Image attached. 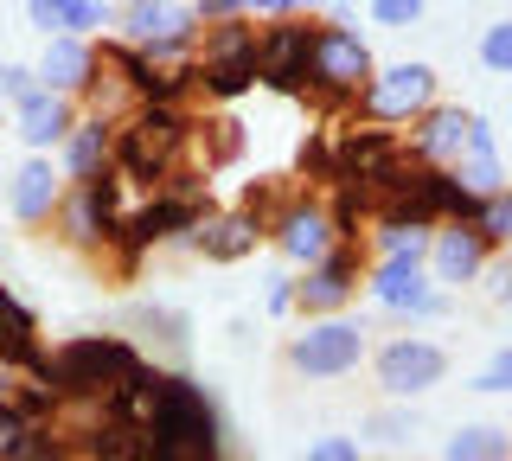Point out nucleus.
<instances>
[{
    "label": "nucleus",
    "mask_w": 512,
    "mask_h": 461,
    "mask_svg": "<svg viewBox=\"0 0 512 461\" xmlns=\"http://www.w3.org/2000/svg\"><path fill=\"white\" fill-rule=\"evenodd\" d=\"M186 135H192V122H186L180 103H135L116 122V173H122V186H141V193L167 186V173L186 161Z\"/></svg>",
    "instance_id": "f257e3e1"
},
{
    "label": "nucleus",
    "mask_w": 512,
    "mask_h": 461,
    "mask_svg": "<svg viewBox=\"0 0 512 461\" xmlns=\"http://www.w3.org/2000/svg\"><path fill=\"white\" fill-rule=\"evenodd\" d=\"M365 77H372V52H365V39L352 33V26H340V20L314 26L308 65H301V90H314L327 109H340V103H359Z\"/></svg>",
    "instance_id": "f03ea898"
},
{
    "label": "nucleus",
    "mask_w": 512,
    "mask_h": 461,
    "mask_svg": "<svg viewBox=\"0 0 512 461\" xmlns=\"http://www.w3.org/2000/svg\"><path fill=\"white\" fill-rule=\"evenodd\" d=\"M141 365V353L122 333H77L52 353V385L58 397H109L128 372Z\"/></svg>",
    "instance_id": "7ed1b4c3"
},
{
    "label": "nucleus",
    "mask_w": 512,
    "mask_h": 461,
    "mask_svg": "<svg viewBox=\"0 0 512 461\" xmlns=\"http://www.w3.org/2000/svg\"><path fill=\"white\" fill-rule=\"evenodd\" d=\"M109 26H116L122 45L148 52L154 65H167V58H192V39H199V13H192L186 0H122Z\"/></svg>",
    "instance_id": "20e7f679"
},
{
    "label": "nucleus",
    "mask_w": 512,
    "mask_h": 461,
    "mask_svg": "<svg viewBox=\"0 0 512 461\" xmlns=\"http://www.w3.org/2000/svg\"><path fill=\"white\" fill-rule=\"evenodd\" d=\"M52 225L58 237L71 250H109V237H116L122 225V173H96V180H71L64 186V199H58V212H52Z\"/></svg>",
    "instance_id": "39448f33"
},
{
    "label": "nucleus",
    "mask_w": 512,
    "mask_h": 461,
    "mask_svg": "<svg viewBox=\"0 0 512 461\" xmlns=\"http://www.w3.org/2000/svg\"><path fill=\"white\" fill-rule=\"evenodd\" d=\"M436 103V71L423 65V58H410V65H372V77H365L359 90V109L365 122H378V129H410L423 109Z\"/></svg>",
    "instance_id": "423d86ee"
},
{
    "label": "nucleus",
    "mask_w": 512,
    "mask_h": 461,
    "mask_svg": "<svg viewBox=\"0 0 512 461\" xmlns=\"http://www.w3.org/2000/svg\"><path fill=\"white\" fill-rule=\"evenodd\" d=\"M359 359H365V327L346 321V314H320V321H308L288 340V365H295L301 378H314V385L359 372Z\"/></svg>",
    "instance_id": "0eeeda50"
},
{
    "label": "nucleus",
    "mask_w": 512,
    "mask_h": 461,
    "mask_svg": "<svg viewBox=\"0 0 512 461\" xmlns=\"http://www.w3.org/2000/svg\"><path fill=\"white\" fill-rule=\"evenodd\" d=\"M372 372H378L384 397H397V404H410V397L436 391L442 378H448V353H442L436 340H423V333H397V340H384V346H378Z\"/></svg>",
    "instance_id": "6e6552de"
},
{
    "label": "nucleus",
    "mask_w": 512,
    "mask_h": 461,
    "mask_svg": "<svg viewBox=\"0 0 512 461\" xmlns=\"http://www.w3.org/2000/svg\"><path fill=\"white\" fill-rule=\"evenodd\" d=\"M359 282H365V257H359L352 237H340V244H333L320 263H308V276L295 282V308L308 314V321H320V314H346L352 295H359Z\"/></svg>",
    "instance_id": "1a4fd4ad"
},
{
    "label": "nucleus",
    "mask_w": 512,
    "mask_h": 461,
    "mask_svg": "<svg viewBox=\"0 0 512 461\" xmlns=\"http://www.w3.org/2000/svg\"><path fill=\"white\" fill-rule=\"evenodd\" d=\"M263 237L282 250V263L308 269V263H320L333 244H340V225H333V212L320 199H282L276 218L263 225Z\"/></svg>",
    "instance_id": "9d476101"
},
{
    "label": "nucleus",
    "mask_w": 512,
    "mask_h": 461,
    "mask_svg": "<svg viewBox=\"0 0 512 461\" xmlns=\"http://www.w3.org/2000/svg\"><path fill=\"white\" fill-rule=\"evenodd\" d=\"M365 289L384 314H410V321H429V314H442V282L423 269V257H378L372 276H365Z\"/></svg>",
    "instance_id": "9b49d317"
},
{
    "label": "nucleus",
    "mask_w": 512,
    "mask_h": 461,
    "mask_svg": "<svg viewBox=\"0 0 512 461\" xmlns=\"http://www.w3.org/2000/svg\"><path fill=\"white\" fill-rule=\"evenodd\" d=\"M314 26L301 13H269V26H256V84L269 90H301V65H308Z\"/></svg>",
    "instance_id": "f8f14e48"
},
{
    "label": "nucleus",
    "mask_w": 512,
    "mask_h": 461,
    "mask_svg": "<svg viewBox=\"0 0 512 461\" xmlns=\"http://www.w3.org/2000/svg\"><path fill=\"white\" fill-rule=\"evenodd\" d=\"M487 129V122L474 116V109H448V103H429L423 116L410 122V154L423 167H442V173H455V161L474 148V135Z\"/></svg>",
    "instance_id": "ddd939ff"
},
{
    "label": "nucleus",
    "mask_w": 512,
    "mask_h": 461,
    "mask_svg": "<svg viewBox=\"0 0 512 461\" xmlns=\"http://www.w3.org/2000/svg\"><path fill=\"white\" fill-rule=\"evenodd\" d=\"M493 244L480 237L468 218H448V225H429V250H423V269L448 289H461V282H474L480 269H487Z\"/></svg>",
    "instance_id": "4468645a"
},
{
    "label": "nucleus",
    "mask_w": 512,
    "mask_h": 461,
    "mask_svg": "<svg viewBox=\"0 0 512 461\" xmlns=\"http://www.w3.org/2000/svg\"><path fill=\"white\" fill-rule=\"evenodd\" d=\"M7 116H13V135H20L26 154H58V141L71 135V122H77V97H58V90L32 84Z\"/></svg>",
    "instance_id": "2eb2a0df"
},
{
    "label": "nucleus",
    "mask_w": 512,
    "mask_h": 461,
    "mask_svg": "<svg viewBox=\"0 0 512 461\" xmlns=\"http://www.w3.org/2000/svg\"><path fill=\"white\" fill-rule=\"evenodd\" d=\"M64 186L71 180L52 167V154H26V161L13 167V180H7V212L20 218V225H52Z\"/></svg>",
    "instance_id": "dca6fc26"
},
{
    "label": "nucleus",
    "mask_w": 512,
    "mask_h": 461,
    "mask_svg": "<svg viewBox=\"0 0 512 461\" xmlns=\"http://www.w3.org/2000/svg\"><path fill=\"white\" fill-rule=\"evenodd\" d=\"M58 173L64 180H96V173H116V122L109 116H77L71 135L58 141Z\"/></svg>",
    "instance_id": "f3484780"
},
{
    "label": "nucleus",
    "mask_w": 512,
    "mask_h": 461,
    "mask_svg": "<svg viewBox=\"0 0 512 461\" xmlns=\"http://www.w3.org/2000/svg\"><path fill=\"white\" fill-rule=\"evenodd\" d=\"M186 244L199 250L205 263H244L250 250L263 244V225H256L244 205H237V212H212V205H205V212H199V225L186 231Z\"/></svg>",
    "instance_id": "a211bd4d"
},
{
    "label": "nucleus",
    "mask_w": 512,
    "mask_h": 461,
    "mask_svg": "<svg viewBox=\"0 0 512 461\" xmlns=\"http://www.w3.org/2000/svg\"><path fill=\"white\" fill-rule=\"evenodd\" d=\"M32 77H39L45 90H58V97H84L90 77H96V45L84 33H52L39 52V65H32Z\"/></svg>",
    "instance_id": "6ab92c4d"
},
{
    "label": "nucleus",
    "mask_w": 512,
    "mask_h": 461,
    "mask_svg": "<svg viewBox=\"0 0 512 461\" xmlns=\"http://www.w3.org/2000/svg\"><path fill=\"white\" fill-rule=\"evenodd\" d=\"M0 365H20V372L52 385V353L39 346V321L13 301V289H0Z\"/></svg>",
    "instance_id": "aec40b11"
},
{
    "label": "nucleus",
    "mask_w": 512,
    "mask_h": 461,
    "mask_svg": "<svg viewBox=\"0 0 512 461\" xmlns=\"http://www.w3.org/2000/svg\"><path fill=\"white\" fill-rule=\"evenodd\" d=\"M192 52H199V65H212V58H250L256 52L250 13H237V20H205L199 39H192Z\"/></svg>",
    "instance_id": "412c9836"
},
{
    "label": "nucleus",
    "mask_w": 512,
    "mask_h": 461,
    "mask_svg": "<svg viewBox=\"0 0 512 461\" xmlns=\"http://www.w3.org/2000/svg\"><path fill=\"white\" fill-rule=\"evenodd\" d=\"M442 461H512V429H500V423H461L455 436H448Z\"/></svg>",
    "instance_id": "4be33fe9"
},
{
    "label": "nucleus",
    "mask_w": 512,
    "mask_h": 461,
    "mask_svg": "<svg viewBox=\"0 0 512 461\" xmlns=\"http://www.w3.org/2000/svg\"><path fill=\"white\" fill-rule=\"evenodd\" d=\"M192 65H199V58H192ZM199 90L218 97V103L250 97V90H256V52L250 58H212V65H199Z\"/></svg>",
    "instance_id": "5701e85b"
},
{
    "label": "nucleus",
    "mask_w": 512,
    "mask_h": 461,
    "mask_svg": "<svg viewBox=\"0 0 512 461\" xmlns=\"http://www.w3.org/2000/svg\"><path fill=\"white\" fill-rule=\"evenodd\" d=\"M0 461H77V442L64 436L58 423H26L20 436H13V449Z\"/></svg>",
    "instance_id": "b1692460"
},
{
    "label": "nucleus",
    "mask_w": 512,
    "mask_h": 461,
    "mask_svg": "<svg viewBox=\"0 0 512 461\" xmlns=\"http://www.w3.org/2000/svg\"><path fill=\"white\" fill-rule=\"evenodd\" d=\"M372 250H378V257H423V250H429V225H416V218H378Z\"/></svg>",
    "instance_id": "393cba45"
},
{
    "label": "nucleus",
    "mask_w": 512,
    "mask_h": 461,
    "mask_svg": "<svg viewBox=\"0 0 512 461\" xmlns=\"http://www.w3.org/2000/svg\"><path fill=\"white\" fill-rule=\"evenodd\" d=\"M468 225L487 237L493 250L512 244V186H500V193H487V199H474V212H468Z\"/></svg>",
    "instance_id": "a878e982"
},
{
    "label": "nucleus",
    "mask_w": 512,
    "mask_h": 461,
    "mask_svg": "<svg viewBox=\"0 0 512 461\" xmlns=\"http://www.w3.org/2000/svg\"><path fill=\"white\" fill-rule=\"evenodd\" d=\"M128 327H141V333H160L167 346H186V314H173V308H154V301H141V308L128 314Z\"/></svg>",
    "instance_id": "bb28decb"
},
{
    "label": "nucleus",
    "mask_w": 512,
    "mask_h": 461,
    "mask_svg": "<svg viewBox=\"0 0 512 461\" xmlns=\"http://www.w3.org/2000/svg\"><path fill=\"white\" fill-rule=\"evenodd\" d=\"M480 65L493 77H512V20H493L487 33H480Z\"/></svg>",
    "instance_id": "cd10ccee"
},
{
    "label": "nucleus",
    "mask_w": 512,
    "mask_h": 461,
    "mask_svg": "<svg viewBox=\"0 0 512 461\" xmlns=\"http://www.w3.org/2000/svg\"><path fill=\"white\" fill-rule=\"evenodd\" d=\"M416 436V410H372L365 417V442H410Z\"/></svg>",
    "instance_id": "c85d7f7f"
},
{
    "label": "nucleus",
    "mask_w": 512,
    "mask_h": 461,
    "mask_svg": "<svg viewBox=\"0 0 512 461\" xmlns=\"http://www.w3.org/2000/svg\"><path fill=\"white\" fill-rule=\"evenodd\" d=\"M365 7H372V20H378V26L404 33V26H416V20H423V7H429V0H365Z\"/></svg>",
    "instance_id": "c756f323"
},
{
    "label": "nucleus",
    "mask_w": 512,
    "mask_h": 461,
    "mask_svg": "<svg viewBox=\"0 0 512 461\" xmlns=\"http://www.w3.org/2000/svg\"><path fill=\"white\" fill-rule=\"evenodd\" d=\"M32 84H39V77H32V65H13V58H0V109H13Z\"/></svg>",
    "instance_id": "7c9ffc66"
},
{
    "label": "nucleus",
    "mask_w": 512,
    "mask_h": 461,
    "mask_svg": "<svg viewBox=\"0 0 512 461\" xmlns=\"http://www.w3.org/2000/svg\"><path fill=\"white\" fill-rule=\"evenodd\" d=\"M308 461H365V455L352 436H320V442H308Z\"/></svg>",
    "instance_id": "2f4dec72"
},
{
    "label": "nucleus",
    "mask_w": 512,
    "mask_h": 461,
    "mask_svg": "<svg viewBox=\"0 0 512 461\" xmlns=\"http://www.w3.org/2000/svg\"><path fill=\"white\" fill-rule=\"evenodd\" d=\"M474 391H512V346H506V353H500V359L487 365V372L474 378Z\"/></svg>",
    "instance_id": "473e14b6"
},
{
    "label": "nucleus",
    "mask_w": 512,
    "mask_h": 461,
    "mask_svg": "<svg viewBox=\"0 0 512 461\" xmlns=\"http://www.w3.org/2000/svg\"><path fill=\"white\" fill-rule=\"evenodd\" d=\"M192 13L199 20H237V13H250V0H192Z\"/></svg>",
    "instance_id": "72a5a7b5"
},
{
    "label": "nucleus",
    "mask_w": 512,
    "mask_h": 461,
    "mask_svg": "<svg viewBox=\"0 0 512 461\" xmlns=\"http://www.w3.org/2000/svg\"><path fill=\"white\" fill-rule=\"evenodd\" d=\"M295 308V276H269V314Z\"/></svg>",
    "instance_id": "f704fd0d"
},
{
    "label": "nucleus",
    "mask_w": 512,
    "mask_h": 461,
    "mask_svg": "<svg viewBox=\"0 0 512 461\" xmlns=\"http://www.w3.org/2000/svg\"><path fill=\"white\" fill-rule=\"evenodd\" d=\"M20 429H26V417H20V410L7 404V397H0V455L13 449V436H20Z\"/></svg>",
    "instance_id": "c9c22d12"
},
{
    "label": "nucleus",
    "mask_w": 512,
    "mask_h": 461,
    "mask_svg": "<svg viewBox=\"0 0 512 461\" xmlns=\"http://www.w3.org/2000/svg\"><path fill=\"white\" fill-rule=\"evenodd\" d=\"M493 295H500V301H512V263L500 269V282H493Z\"/></svg>",
    "instance_id": "e433bc0d"
},
{
    "label": "nucleus",
    "mask_w": 512,
    "mask_h": 461,
    "mask_svg": "<svg viewBox=\"0 0 512 461\" xmlns=\"http://www.w3.org/2000/svg\"><path fill=\"white\" fill-rule=\"evenodd\" d=\"M282 7H288V13H314L320 0H282Z\"/></svg>",
    "instance_id": "4c0bfd02"
}]
</instances>
